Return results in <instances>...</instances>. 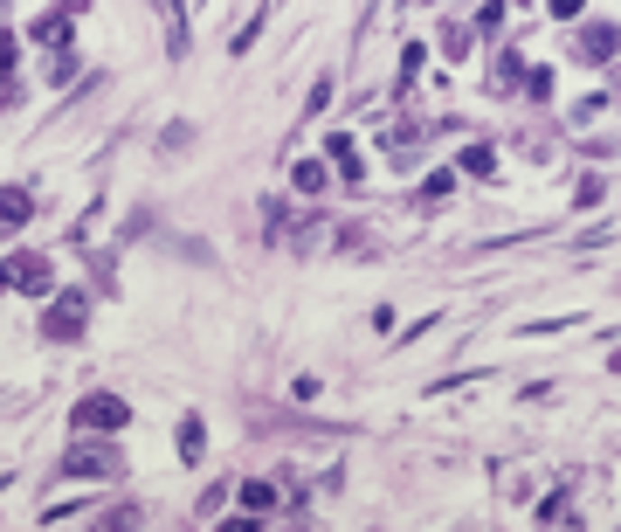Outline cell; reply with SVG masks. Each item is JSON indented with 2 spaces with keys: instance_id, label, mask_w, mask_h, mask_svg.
Instances as JSON below:
<instances>
[{
  "instance_id": "cell-8",
  "label": "cell",
  "mask_w": 621,
  "mask_h": 532,
  "mask_svg": "<svg viewBox=\"0 0 621 532\" xmlns=\"http://www.w3.org/2000/svg\"><path fill=\"white\" fill-rule=\"evenodd\" d=\"M291 187H297V194H318V187H325V166H318V159H297V166H291Z\"/></svg>"
},
{
  "instance_id": "cell-9",
  "label": "cell",
  "mask_w": 621,
  "mask_h": 532,
  "mask_svg": "<svg viewBox=\"0 0 621 532\" xmlns=\"http://www.w3.org/2000/svg\"><path fill=\"white\" fill-rule=\"evenodd\" d=\"M70 21H77V14H70V7H56L49 21H35V42H49V49H56V42L70 35Z\"/></svg>"
},
{
  "instance_id": "cell-7",
  "label": "cell",
  "mask_w": 621,
  "mask_h": 532,
  "mask_svg": "<svg viewBox=\"0 0 621 532\" xmlns=\"http://www.w3.org/2000/svg\"><path fill=\"white\" fill-rule=\"evenodd\" d=\"M456 173H469V180H490V173H497V153H490V145H469Z\"/></svg>"
},
{
  "instance_id": "cell-10",
  "label": "cell",
  "mask_w": 621,
  "mask_h": 532,
  "mask_svg": "<svg viewBox=\"0 0 621 532\" xmlns=\"http://www.w3.org/2000/svg\"><path fill=\"white\" fill-rule=\"evenodd\" d=\"M242 505H249V512H270V505H276V491L263 484V477H255V484H242Z\"/></svg>"
},
{
  "instance_id": "cell-3",
  "label": "cell",
  "mask_w": 621,
  "mask_h": 532,
  "mask_svg": "<svg viewBox=\"0 0 621 532\" xmlns=\"http://www.w3.org/2000/svg\"><path fill=\"white\" fill-rule=\"evenodd\" d=\"M615 49H621L615 21H587V28H580V62H615Z\"/></svg>"
},
{
  "instance_id": "cell-5",
  "label": "cell",
  "mask_w": 621,
  "mask_h": 532,
  "mask_svg": "<svg viewBox=\"0 0 621 532\" xmlns=\"http://www.w3.org/2000/svg\"><path fill=\"white\" fill-rule=\"evenodd\" d=\"M62 471H70V477H117L125 463H117L111 450H70V456H62Z\"/></svg>"
},
{
  "instance_id": "cell-14",
  "label": "cell",
  "mask_w": 621,
  "mask_h": 532,
  "mask_svg": "<svg viewBox=\"0 0 621 532\" xmlns=\"http://www.w3.org/2000/svg\"><path fill=\"white\" fill-rule=\"evenodd\" d=\"M580 7H587V0H552V14H560V21H573Z\"/></svg>"
},
{
  "instance_id": "cell-4",
  "label": "cell",
  "mask_w": 621,
  "mask_h": 532,
  "mask_svg": "<svg viewBox=\"0 0 621 532\" xmlns=\"http://www.w3.org/2000/svg\"><path fill=\"white\" fill-rule=\"evenodd\" d=\"M7 284L21 297H42L49 291V257H7Z\"/></svg>"
},
{
  "instance_id": "cell-12",
  "label": "cell",
  "mask_w": 621,
  "mask_h": 532,
  "mask_svg": "<svg viewBox=\"0 0 621 532\" xmlns=\"http://www.w3.org/2000/svg\"><path fill=\"white\" fill-rule=\"evenodd\" d=\"M331 159H338V166H346V180L359 187V153H352V138H331Z\"/></svg>"
},
{
  "instance_id": "cell-6",
  "label": "cell",
  "mask_w": 621,
  "mask_h": 532,
  "mask_svg": "<svg viewBox=\"0 0 621 532\" xmlns=\"http://www.w3.org/2000/svg\"><path fill=\"white\" fill-rule=\"evenodd\" d=\"M180 456H187V463H194V456H208V429H200V415H187V422H180Z\"/></svg>"
},
{
  "instance_id": "cell-2",
  "label": "cell",
  "mask_w": 621,
  "mask_h": 532,
  "mask_svg": "<svg viewBox=\"0 0 621 532\" xmlns=\"http://www.w3.org/2000/svg\"><path fill=\"white\" fill-rule=\"evenodd\" d=\"M132 422V401H117V395H83L77 401V429H125Z\"/></svg>"
},
{
  "instance_id": "cell-1",
  "label": "cell",
  "mask_w": 621,
  "mask_h": 532,
  "mask_svg": "<svg viewBox=\"0 0 621 532\" xmlns=\"http://www.w3.org/2000/svg\"><path fill=\"white\" fill-rule=\"evenodd\" d=\"M83 318H90V297H83V291H62L56 304L42 312V339L70 346V339H83Z\"/></svg>"
},
{
  "instance_id": "cell-13",
  "label": "cell",
  "mask_w": 621,
  "mask_h": 532,
  "mask_svg": "<svg viewBox=\"0 0 621 532\" xmlns=\"http://www.w3.org/2000/svg\"><path fill=\"white\" fill-rule=\"evenodd\" d=\"M524 90L532 98H552V70H524Z\"/></svg>"
},
{
  "instance_id": "cell-11",
  "label": "cell",
  "mask_w": 621,
  "mask_h": 532,
  "mask_svg": "<svg viewBox=\"0 0 621 532\" xmlns=\"http://www.w3.org/2000/svg\"><path fill=\"white\" fill-rule=\"evenodd\" d=\"M539 518H545V526H573V498H545Z\"/></svg>"
}]
</instances>
